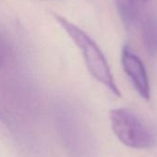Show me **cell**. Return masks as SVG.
Returning a JSON list of instances; mask_svg holds the SVG:
<instances>
[{
    "instance_id": "obj_1",
    "label": "cell",
    "mask_w": 157,
    "mask_h": 157,
    "mask_svg": "<svg viewBox=\"0 0 157 157\" xmlns=\"http://www.w3.org/2000/svg\"><path fill=\"white\" fill-rule=\"evenodd\" d=\"M52 15L72 42L81 50L90 74L115 96L120 97L121 93L113 76L108 61L96 42L87 33L65 17L56 13H53Z\"/></svg>"
},
{
    "instance_id": "obj_2",
    "label": "cell",
    "mask_w": 157,
    "mask_h": 157,
    "mask_svg": "<svg viewBox=\"0 0 157 157\" xmlns=\"http://www.w3.org/2000/svg\"><path fill=\"white\" fill-rule=\"evenodd\" d=\"M109 119L113 133L127 147L141 150L154 145L153 133L132 111L126 108L112 109Z\"/></svg>"
},
{
    "instance_id": "obj_3",
    "label": "cell",
    "mask_w": 157,
    "mask_h": 157,
    "mask_svg": "<svg viewBox=\"0 0 157 157\" xmlns=\"http://www.w3.org/2000/svg\"><path fill=\"white\" fill-rule=\"evenodd\" d=\"M121 63L126 75L138 94L145 101L151 97V88L146 67L138 55L128 46L125 45L121 52Z\"/></svg>"
},
{
    "instance_id": "obj_4",
    "label": "cell",
    "mask_w": 157,
    "mask_h": 157,
    "mask_svg": "<svg viewBox=\"0 0 157 157\" xmlns=\"http://www.w3.org/2000/svg\"><path fill=\"white\" fill-rule=\"evenodd\" d=\"M141 33L143 44L147 51L151 55H154L157 50V26L152 17H147L143 20Z\"/></svg>"
},
{
    "instance_id": "obj_5",
    "label": "cell",
    "mask_w": 157,
    "mask_h": 157,
    "mask_svg": "<svg viewBox=\"0 0 157 157\" xmlns=\"http://www.w3.org/2000/svg\"><path fill=\"white\" fill-rule=\"evenodd\" d=\"M135 8L130 6L128 3L125 4L123 2L118 3V10L121 15L122 21H124L125 25L128 27H130L133 25L136 16H135Z\"/></svg>"
},
{
    "instance_id": "obj_6",
    "label": "cell",
    "mask_w": 157,
    "mask_h": 157,
    "mask_svg": "<svg viewBox=\"0 0 157 157\" xmlns=\"http://www.w3.org/2000/svg\"><path fill=\"white\" fill-rule=\"evenodd\" d=\"M128 3L130 6H132V7L135 8V0H128Z\"/></svg>"
},
{
    "instance_id": "obj_7",
    "label": "cell",
    "mask_w": 157,
    "mask_h": 157,
    "mask_svg": "<svg viewBox=\"0 0 157 157\" xmlns=\"http://www.w3.org/2000/svg\"></svg>"
},
{
    "instance_id": "obj_8",
    "label": "cell",
    "mask_w": 157,
    "mask_h": 157,
    "mask_svg": "<svg viewBox=\"0 0 157 157\" xmlns=\"http://www.w3.org/2000/svg\"><path fill=\"white\" fill-rule=\"evenodd\" d=\"M145 1H146V0H145Z\"/></svg>"
}]
</instances>
